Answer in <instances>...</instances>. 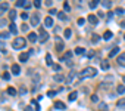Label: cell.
Masks as SVG:
<instances>
[{
    "label": "cell",
    "mask_w": 125,
    "mask_h": 111,
    "mask_svg": "<svg viewBox=\"0 0 125 111\" xmlns=\"http://www.w3.org/2000/svg\"><path fill=\"white\" fill-rule=\"evenodd\" d=\"M53 80H55V82H57V83H60V82H63V80H65V77H63L62 74H55V76H53Z\"/></svg>",
    "instance_id": "cell-18"
},
{
    "label": "cell",
    "mask_w": 125,
    "mask_h": 111,
    "mask_svg": "<svg viewBox=\"0 0 125 111\" xmlns=\"http://www.w3.org/2000/svg\"><path fill=\"white\" fill-rule=\"evenodd\" d=\"M91 101H93V102H97V101H99V96H97V95H91Z\"/></svg>",
    "instance_id": "cell-46"
},
{
    "label": "cell",
    "mask_w": 125,
    "mask_h": 111,
    "mask_svg": "<svg viewBox=\"0 0 125 111\" xmlns=\"http://www.w3.org/2000/svg\"><path fill=\"white\" fill-rule=\"evenodd\" d=\"M46 5H47V6H52V5H53V2H52V0H47Z\"/></svg>",
    "instance_id": "cell-52"
},
{
    "label": "cell",
    "mask_w": 125,
    "mask_h": 111,
    "mask_svg": "<svg viewBox=\"0 0 125 111\" xmlns=\"http://www.w3.org/2000/svg\"><path fill=\"white\" fill-rule=\"evenodd\" d=\"M31 105H35V111H40V105H38V102H37L35 99L31 101Z\"/></svg>",
    "instance_id": "cell-36"
},
{
    "label": "cell",
    "mask_w": 125,
    "mask_h": 111,
    "mask_svg": "<svg viewBox=\"0 0 125 111\" xmlns=\"http://www.w3.org/2000/svg\"><path fill=\"white\" fill-rule=\"evenodd\" d=\"M50 13H52V15H57V13H59V12H57L56 9H50Z\"/></svg>",
    "instance_id": "cell-48"
},
{
    "label": "cell",
    "mask_w": 125,
    "mask_h": 111,
    "mask_svg": "<svg viewBox=\"0 0 125 111\" xmlns=\"http://www.w3.org/2000/svg\"><path fill=\"white\" fill-rule=\"evenodd\" d=\"M63 9H65V12H69L71 11V6L68 3H63Z\"/></svg>",
    "instance_id": "cell-41"
},
{
    "label": "cell",
    "mask_w": 125,
    "mask_h": 111,
    "mask_svg": "<svg viewBox=\"0 0 125 111\" xmlns=\"http://www.w3.org/2000/svg\"><path fill=\"white\" fill-rule=\"evenodd\" d=\"M34 6H35V7H41V0H35V2H34Z\"/></svg>",
    "instance_id": "cell-44"
},
{
    "label": "cell",
    "mask_w": 125,
    "mask_h": 111,
    "mask_svg": "<svg viewBox=\"0 0 125 111\" xmlns=\"http://www.w3.org/2000/svg\"><path fill=\"white\" fill-rule=\"evenodd\" d=\"M24 7H25V9H28V7H31V3H30V2H27V3H25V6H24Z\"/></svg>",
    "instance_id": "cell-51"
},
{
    "label": "cell",
    "mask_w": 125,
    "mask_h": 111,
    "mask_svg": "<svg viewBox=\"0 0 125 111\" xmlns=\"http://www.w3.org/2000/svg\"><path fill=\"white\" fill-rule=\"evenodd\" d=\"M0 52L6 53V49H5V43H3V41H0Z\"/></svg>",
    "instance_id": "cell-40"
},
{
    "label": "cell",
    "mask_w": 125,
    "mask_h": 111,
    "mask_svg": "<svg viewBox=\"0 0 125 111\" xmlns=\"http://www.w3.org/2000/svg\"><path fill=\"white\" fill-rule=\"evenodd\" d=\"M21 18H22V19H28V13H27V12H22V13H21Z\"/></svg>",
    "instance_id": "cell-43"
},
{
    "label": "cell",
    "mask_w": 125,
    "mask_h": 111,
    "mask_svg": "<svg viewBox=\"0 0 125 111\" xmlns=\"http://www.w3.org/2000/svg\"><path fill=\"white\" fill-rule=\"evenodd\" d=\"M74 77H75V73H71V74H69V77L66 79V83L71 84V82H72V79H74Z\"/></svg>",
    "instance_id": "cell-37"
},
{
    "label": "cell",
    "mask_w": 125,
    "mask_h": 111,
    "mask_svg": "<svg viewBox=\"0 0 125 111\" xmlns=\"http://www.w3.org/2000/svg\"><path fill=\"white\" fill-rule=\"evenodd\" d=\"M116 92H118L119 95H122V93L125 92V86H124V84H119V86L116 88Z\"/></svg>",
    "instance_id": "cell-28"
},
{
    "label": "cell",
    "mask_w": 125,
    "mask_h": 111,
    "mask_svg": "<svg viewBox=\"0 0 125 111\" xmlns=\"http://www.w3.org/2000/svg\"><path fill=\"white\" fill-rule=\"evenodd\" d=\"M99 111H109L107 110V105L105 104V102H100L99 104Z\"/></svg>",
    "instance_id": "cell-25"
},
{
    "label": "cell",
    "mask_w": 125,
    "mask_h": 111,
    "mask_svg": "<svg viewBox=\"0 0 125 111\" xmlns=\"http://www.w3.org/2000/svg\"><path fill=\"white\" fill-rule=\"evenodd\" d=\"M57 18H59L60 21H66V19H68V16H66L65 12H59V13H57Z\"/></svg>",
    "instance_id": "cell-23"
},
{
    "label": "cell",
    "mask_w": 125,
    "mask_h": 111,
    "mask_svg": "<svg viewBox=\"0 0 125 111\" xmlns=\"http://www.w3.org/2000/svg\"><path fill=\"white\" fill-rule=\"evenodd\" d=\"M7 93H9L10 96H15V95H16V89L12 88V86H10V88H7Z\"/></svg>",
    "instance_id": "cell-27"
},
{
    "label": "cell",
    "mask_w": 125,
    "mask_h": 111,
    "mask_svg": "<svg viewBox=\"0 0 125 111\" xmlns=\"http://www.w3.org/2000/svg\"><path fill=\"white\" fill-rule=\"evenodd\" d=\"M28 40L31 41V43H34V41L38 40V36H37L35 33H30V34H28Z\"/></svg>",
    "instance_id": "cell-14"
},
{
    "label": "cell",
    "mask_w": 125,
    "mask_h": 111,
    "mask_svg": "<svg viewBox=\"0 0 125 111\" xmlns=\"http://www.w3.org/2000/svg\"><path fill=\"white\" fill-rule=\"evenodd\" d=\"M44 24H46V27H53V18H52V16H46V18H44Z\"/></svg>",
    "instance_id": "cell-13"
},
{
    "label": "cell",
    "mask_w": 125,
    "mask_h": 111,
    "mask_svg": "<svg viewBox=\"0 0 125 111\" xmlns=\"http://www.w3.org/2000/svg\"><path fill=\"white\" fill-rule=\"evenodd\" d=\"M99 5H100V0H93V2H90V3H88L90 9H96Z\"/></svg>",
    "instance_id": "cell-17"
},
{
    "label": "cell",
    "mask_w": 125,
    "mask_h": 111,
    "mask_svg": "<svg viewBox=\"0 0 125 111\" xmlns=\"http://www.w3.org/2000/svg\"><path fill=\"white\" fill-rule=\"evenodd\" d=\"M38 80H40V74H34V82H32V84H38Z\"/></svg>",
    "instance_id": "cell-38"
},
{
    "label": "cell",
    "mask_w": 125,
    "mask_h": 111,
    "mask_svg": "<svg viewBox=\"0 0 125 111\" xmlns=\"http://www.w3.org/2000/svg\"><path fill=\"white\" fill-rule=\"evenodd\" d=\"M53 70H55V71H60L62 68H60V65H57V64H53Z\"/></svg>",
    "instance_id": "cell-42"
},
{
    "label": "cell",
    "mask_w": 125,
    "mask_h": 111,
    "mask_svg": "<svg viewBox=\"0 0 125 111\" xmlns=\"http://www.w3.org/2000/svg\"><path fill=\"white\" fill-rule=\"evenodd\" d=\"M25 39L24 37H16L13 41H12V47L13 49H22V47H25Z\"/></svg>",
    "instance_id": "cell-2"
},
{
    "label": "cell",
    "mask_w": 125,
    "mask_h": 111,
    "mask_svg": "<svg viewBox=\"0 0 125 111\" xmlns=\"http://www.w3.org/2000/svg\"><path fill=\"white\" fill-rule=\"evenodd\" d=\"M72 55H74V52H71V50H68V52L65 53V56L62 58V61H65V59H71V58H72Z\"/></svg>",
    "instance_id": "cell-26"
},
{
    "label": "cell",
    "mask_w": 125,
    "mask_h": 111,
    "mask_svg": "<svg viewBox=\"0 0 125 111\" xmlns=\"http://www.w3.org/2000/svg\"><path fill=\"white\" fill-rule=\"evenodd\" d=\"M116 61H118V64H119L121 67H125V52L121 53V55L118 56V59H116Z\"/></svg>",
    "instance_id": "cell-11"
},
{
    "label": "cell",
    "mask_w": 125,
    "mask_h": 111,
    "mask_svg": "<svg viewBox=\"0 0 125 111\" xmlns=\"http://www.w3.org/2000/svg\"><path fill=\"white\" fill-rule=\"evenodd\" d=\"M47 96H49V98L56 96V90H49V92H47Z\"/></svg>",
    "instance_id": "cell-39"
},
{
    "label": "cell",
    "mask_w": 125,
    "mask_h": 111,
    "mask_svg": "<svg viewBox=\"0 0 125 111\" xmlns=\"http://www.w3.org/2000/svg\"><path fill=\"white\" fill-rule=\"evenodd\" d=\"M100 67H102V70H109V62H107V61H102Z\"/></svg>",
    "instance_id": "cell-29"
},
{
    "label": "cell",
    "mask_w": 125,
    "mask_h": 111,
    "mask_svg": "<svg viewBox=\"0 0 125 111\" xmlns=\"http://www.w3.org/2000/svg\"><path fill=\"white\" fill-rule=\"evenodd\" d=\"M99 40H100V36H99V34H93V36H91V41H93V43H97Z\"/></svg>",
    "instance_id": "cell-31"
},
{
    "label": "cell",
    "mask_w": 125,
    "mask_h": 111,
    "mask_svg": "<svg viewBox=\"0 0 125 111\" xmlns=\"http://www.w3.org/2000/svg\"><path fill=\"white\" fill-rule=\"evenodd\" d=\"M28 59H30V53L28 52H21L19 53V61L21 62H27Z\"/></svg>",
    "instance_id": "cell-8"
},
{
    "label": "cell",
    "mask_w": 125,
    "mask_h": 111,
    "mask_svg": "<svg viewBox=\"0 0 125 111\" xmlns=\"http://www.w3.org/2000/svg\"><path fill=\"white\" fill-rule=\"evenodd\" d=\"M124 40H125V34H124Z\"/></svg>",
    "instance_id": "cell-56"
},
{
    "label": "cell",
    "mask_w": 125,
    "mask_h": 111,
    "mask_svg": "<svg viewBox=\"0 0 125 111\" xmlns=\"http://www.w3.org/2000/svg\"><path fill=\"white\" fill-rule=\"evenodd\" d=\"M24 111H32V107H31V105H28V107H25V108H24Z\"/></svg>",
    "instance_id": "cell-49"
},
{
    "label": "cell",
    "mask_w": 125,
    "mask_h": 111,
    "mask_svg": "<svg viewBox=\"0 0 125 111\" xmlns=\"http://www.w3.org/2000/svg\"><path fill=\"white\" fill-rule=\"evenodd\" d=\"M113 37V34H112V31H106L105 34H103V40H110Z\"/></svg>",
    "instance_id": "cell-20"
},
{
    "label": "cell",
    "mask_w": 125,
    "mask_h": 111,
    "mask_svg": "<svg viewBox=\"0 0 125 111\" xmlns=\"http://www.w3.org/2000/svg\"><path fill=\"white\" fill-rule=\"evenodd\" d=\"M47 39H49V33L44 31V28H41L40 30V41H41V43H44Z\"/></svg>",
    "instance_id": "cell-3"
},
{
    "label": "cell",
    "mask_w": 125,
    "mask_h": 111,
    "mask_svg": "<svg viewBox=\"0 0 125 111\" xmlns=\"http://www.w3.org/2000/svg\"><path fill=\"white\" fill-rule=\"evenodd\" d=\"M46 64L50 65V67H53V61H52V55H50V53L46 55Z\"/></svg>",
    "instance_id": "cell-21"
},
{
    "label": "cell",
    "mask_w": 125,
    "mask_h": 111,
    "mask_svg": "<svg viewBox=\"0 0 125 111\" xmlns=\"http://www.w3.org/2000/svg\"><path fill=\"white\" fill-rule=\"evenodd\" d=\"M97 74V70L96 68H93V67H87V68H84L80 74H78V80L81 82V80H84V79H88V77H94V76Z\"/></svg>",
    "instance_id": "cell-1"
},
{
    "label": "cell",
    "mask_w": 125,
    "mask_h": 111,
    "mask_svg": "<svg viewBox=\"0 0 125 111\" xmlns=\"http://www.w3.org/2000/svg\"><path fill=\"white\" fill-rule=\"evenodd\" d=\"M25 3H27V0H19V2H16V6H18V7H24Z\"/></svg>",
    "instance_id": "cell-35"
},
{
    "label": "cell",
    "mask_w": 125,
    "mask_h": 111,
    "mask_svg": "<svg viewBox=\"0 0 125 111\" xmlns=\"http://www.w3.org/2000/svg\"><path fill=\"white\" fill-rule=\"evenodd\" d=\"M118 53H119V47H118V46H115V47L110 50V52H109V58H113L115 55H118Z\"/></svg>",
    "instance_id": "cell-15"
},
{
    "label": "cell",
    "mask_w": 125,
    "mask_h": 111,
    "mask_svg": "<svg viewBox=\"0 0 125 111\" xmlns=\"http://www.w3.org/2000/svg\"><path fill=\"white\" fill-rule=\"evenodd\" d=\"M63 34H65V39H69V37H71V34H72L71 28H66V30L63 31Z\"/></svg>",
    "instance_id": "cell-30"
},
{
    "label": "cell",
    "mask_w": 125,
    "mask_h": 111,
    "mask_svg": "<svg viewBox=\"0 0 125 111\" xmlns=\"http://www.w3.org/2000/svg\"><path fill=\"white\" fill-rule=\"evenodd\" d=\"M74 53H77V55H84L85 53V49L84 47H75V50H74Z\"/></svg>",
    "instance_id": "cell-19"
},
{
    "label": "cell",
    "mask_w": 125,
    "mask_h": 111,
    "mask_svg": "<svg viewBox=\"0 0 125 111\" xmlns=\"http://www.w3.org/2000/svg\"><path fill=\"white\" fill-rule=\"evenodd\" d=\"M116 107L121 108V110H124V108H125V98H121L118 102H116Z\"/></svg>",
    "instance_id": "cell-16"
},
{
    "label": "cell",
    "mask_w": 125,
    "mask_h": 111,
    "mask_svg": "<svg viewBox=\"0 0 125 111\" xmlns=\"http://www.w3.org/2000/svg\"><path fill=\"white\" fill-rule=\"evenodd\" d=\"M121 27H122V28H125V21H122V22H121Z\"/></svg>",
    "instance_id": "cell-55"
},
{
    "label": "cell",
    "mask_w": 125,
    "mask_h": 111,
    "mask_svg": "<svg viewBox=\"0 0 125 111\" xmlns=\"http://www.w3.org/2000/svg\"><path fill=\"white\" fill-rule=\"evenodd\" d=\"M99 18H105V13L103 12H99Z\"/></svg>",
    "instance_id": "cell-53"
},
{
    "label": "cell",
    "mask_w": 125,
    "mask_h": 111,
    "mask_svg": "<svg viewBox=\"0 0 125 111\" xmlns=\"http://www.w3.org/2000/svg\"><path fill=\"white\" fill-rule=\"evenodd\" d=\"M102 6L106 7V9H109V7L112 6V2H109V0H107V2H102Z\"/></svg>",
    "instance_id": "cell-33"
},
{
    "label": "cell",
    "mask_w": 125,
    "mask_h": 111,
    "mask_svg": "<svg viewBox=\"0 0 125 111\" xmlns=\"http://www.w3.org/2000/svg\"><path fill=\"white\" fill-rule=\"evenodd\" d=\"M88 22L90 24H93V25H97L99 24V16H96V15H93V13H91V15H88Z\"/></svg>",
    "instance_id": "cell-5"
},
{
    "label": "cell",
    "mask_w": 125,
    "mask_h": 111,
    "mask_svg": "<svg viewBox=\"0 0 125 111\" xmlns=\"http://www.w3.org/2000/svg\"><path fill=\"white\" fill-rule=\"evenodd\" d=\"M38 22H40V15L38 13H32V16H31V25H38Z\"/></svg>",
    "instance_id": "cell-7"
},
{
    "label": "cell",
    "mask_w": 125,
    "mask_h": 111,
    "mask_svg": "<svg viewBox=\"0 0 125 111\" xmlns=\"http://www.w3.org/2000/svg\"><path fill=\"white\" fill-rule=\"evenodd\" d=\"M115 13H116V15H124L125 11L122 9V7H116V9H115Z\"/></svg>",
    "instance_id": "cell-34"
},
{
    "label": "cell",
    "mask_w": 125,
    "mask_h": 111,
    "mask_svg": "<svg viewBox=\"0 0 125 111\" xmlns=\"http://www.w3.org/2000/svg\"><path fill=\"white\" fill-rule=\"evenodd\" d=\"M9 34H10V33H7V31L0 33V39H2V40H5V39H7V37H9Z\"/></svg>",
    "instance_id": "cell-32"
},
{
    "label": "cell",
    "mask_w": 125,
    "mask_h": 111,
    "mask_svg": "<svg viewBox=\"0 0 125 111\" xmlns=\"http://www.w3.org/2000/svg\"><path fill=\"white\" fill-rule=\"evenodd\" d=\"M10 71H12V73H13L15 76H18V74L21 73V67H19L18 64H13V65L10 67Z\"/></svg>",
    "instance_id": "cell-10"
},
{
    "label": "cell",
    "mask_w": 125,
    "mask_h": 111,
    "mask_svg": "<svg viewBox=\"0 0 125 111\" xmlns=\"http://www.w3.org/2000/svg\"><path fill=\"white\" fill-rule=\"evenodd\" d=\"M77 96H78V92H75V90H74V92H71V93H69L68 99H69V101H75V99H77Z\"/></svg>",
    "instance_id": "cell-22"
},
{
    "label": "cell",
    "mask_w": 125,
    "mask_h": 111,
    "mask_svg": "<svg viewBox=\"0 0 125 111\" xmlns=\"http://www.w3.org/2000/svg\"><path fill=\"white\" fill-rule=\"evenodd\" d=\"M22 30L27 31V30H28V25H27V24H22Z\"/></svg>",
    "instance_id": "cell-50"
},
{
    "label": "cell",
    "mask_w": 125,
    "mask_h": 111,
    "mask_svg": "<svg viewBox=\"0 0 125 111\" xmlns=\"http://www.w3.org/2000/svg\"><path fill=\"white\" fill-rule=\"evenodd\" d=\"M55 108H56V110H66V105L63 104L62 101H56V102H55Z\"/></svg>",
    "instance_id": "cell-12"
},
{
    "label": "cell",
    "mask_w": 125,
    "mask_h": 111,
    "mask_svg": "<svg viewBox=\"0 0 125 111\" xmlns=\"http://www.w3.org/2000/svg\"><path fill=\"white\" fill-rule=\"evenodd\" d=\"M3 79H5V80H9V79H10V74H9V73H5V74H3Z\"/></svg>",
    "instance_id": "cell-45"
},
{
    "label": "cell",
    "mask_w": 125,
    "mask_h": 111,
    "mask_svg": "<svg viewBox=\"0 0 125 111\" xmlns=\"http://www.w3.org/2000/svg\"><path fill=\"white\" fill-rule=\"evenodd\" d=\"M9 33L10 34H18V27H16L15 22H10L9 24Z\"/></svg>",
    "instance_id": "cell-9"
},
{
    "label": "cell",
    "mask_w": 125,
    "mask_h": 111,
    "mask_svg": "<svg viewBox=\"0 0 125 111\" xmlns=\"http://www.w3.org/2000/svg\"><path fill=\"white\" fill-rule=\"evenodd\" d=\"M15 18H16V12H15L13 9H10V11H9V19L13 22V21H15Z\"/></svg>",
    "instance_id": "cell-24"
},
{
    "label": "cell",
    "mask_w": 125,
    "mask_h": 111,
    "mask_svg": "<svg viewBox=\"0 0 125 111\" xmlns=\"http://www.w3.org/2000/svg\"><path fill=\"white\" fill-rule=\"evenodd\" d=\"M84 22H85L84 18H80V19H78V25H84Z\"/></svg>",
    "instance_id": "cell-47"
},
{
    "label": "cell",
    "mask_w": 125,
    "mask_h": 111,
    "mask_svg": "<svg viewBox=\"0 0 125 111\" xmlns=\"http://www.w3.org/2000/svg\"><path fill=\"white\" fill-rule=\"evenodd\" d=\"M6 11H9V3H7V2H2V3H0V15H3Z\"/></svg>",
    "instance_id": "cell-6"
},
{
    "label": "cell",
    "mask_w": 125,
    "mask_h": 111,
    "mask_svg": "<svg viewBox=\"0 0 125 111\" xmlns=\"http://www.w3.org/2000/svg\"><path fill=\"white\" fill-rule=\"evenodd\" d=\"M113 13H115V12H109V13H107V18H112Z\"/></svg>",
    "instance_id": "cell-54"
},
{
    "label": "cell",
    "mask_w": 125,
    "mask_h": 111,
    "mask_svg": "<svg viewBox=\"0 0 125 111\" xmlns=\"http://www.w3.org/2000/svg\"><path fill=\"white\" fill-rule=\"evenodd\" d=\"M63 49H65L63 41L60 40V37H56V50H59V52H62Z\"/></svg>",
    "instance_id": "cell-4"
}]
</instances>
